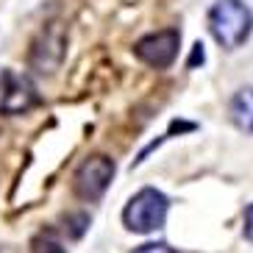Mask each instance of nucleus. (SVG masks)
<instances>
[{"label":"nucleus","instance_id":"nucleus-1","mask_svg":"<svg viewBox=\"0 0 253 253\" xmlns=\"http://www.w3.org/2000/svg\"><path fill=\"white\" fill-rule=\"evenodd\" d=\"M253 14L242 0H217L209 11V31L223 47L234 50L251 37Z\"/></svg>","mask_w":253,"mask_h":253},{"label":"nucleus","instance_id":"nucleus-2","mask_svg":"<svg viewBox=\"0 0 253 253\" xmlns=\"http://www.w3.org/2000/svg\"><path fill=\"white\" fill-rule=\"evenodd\" d=\"M167 209H170V201L164 198L159 189H142L136 192L131 201H128L126 211H123V220L131 231L136 234H150L164 225V217H167Z\"/></svg>","mask_w":253,"mask_h":253},{"label":"nucleus","instance_id":"nucleus-4","mask_svg":"<svg viewBox=\"0 0 253 253\" xmlns=\"http://www.w3.org/2000/svg\"><path fill=\"white\" fill-rule=\"evenodd\" d=\"M178 45H181V34L175 28H164V31H156V34H148L136 42L134 53L139 56L145 64L156 70H164L170 67L175 56H178Z\"/></svg>","mask_w":253,"mask_h":253},{"label":"nucleus","instance_id":"nucleus-7","mask_svg":"<svg viewBox=\"0 0 253 253\" xmlns=\"http://www.w3.org/2000/svg\"><path fill=\"white\" fill-rule=\"evenodd\" d=\"M134 253H175L170 245H164V242H148V245L136 248Z\"/></svg>","mask_w":253,"mask_h":253},{"label":"nucleus","instance_id":"nucleus-6","mask_svg":"<svg viewBox=\"0 0 253 253\" xmlns=\"http://www.w3.org/2000/svg\"><path fill=\"white\" fill-rule=\"evenodd\" d=\"M231 120L239 131L253 134V86L239 89L231 100Z\"/></svg>","mask_w":253,"mask_h":253},{"label":"nucleus","instance_id":"nucleus-8","mask_svg":"<svg viewBox=\"0 0 253 253\" xmlns=\"http://www.w3.org/2000/svg\"><path fill=\"white\" fill-rule=\"evenodd\" d=\"M245 237L253 242V203L245 209Z\"/></svg>","mask_w":253,"mask_h":253},{"label":"nucleus","instance_id":"nucleus-3","mask_svg":"<svg viewBox=\"0 0 253 253\" xmlns=\"http://www.w3.org/2000/svg\"><path fill=\"white\" fill-rule=\"evenodd\" d=\"M112 178H114L112 159L109 156H89L75 170L73 186H75V192H78V198H84V201H97L109 189Z\"/></svg>","mask_w":253,"mask_h":253},{"label":"nucleus","instance_id":"nucleus-5","mask_svg":"<svg viewBox=\"0 0 253 253\" xmlns=\"http://www.w3.org/2000/svg\"><path fill=\"white\" fill-rule=\"evenodd\" d=\"M37 100H39V95L28 78H20L14 73L3 75V86H0V112L3 114L28 112Z\"/></svg>","mask_w":253,"mask_h":253}]
</instances>
